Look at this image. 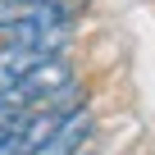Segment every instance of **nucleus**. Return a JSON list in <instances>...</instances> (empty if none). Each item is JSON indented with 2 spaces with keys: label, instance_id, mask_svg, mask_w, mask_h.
I'll return each instance as SVG.
<instances>
[{
  "label": "nucleus",
  "instance_id": "nucleus-1",
  "mask_svg": "<svg viewBox=\"0 0 155 155\" xmlns=\"http://www.w3.org/2000/svg\"><path fill=\"white\" fill-rule=\"evenodd\" d=\"M73 82V64L64 59V55H50V59H41L23 82L9 91V96H0V101H14V105H32V101H46V96H55L59 87H68Z\"/></svg>",
  "mask_w": 155,
  "mask_h": 155
},
{
  "label": "nucleus",
  "instance_id": "nucleus-2",
  "mask_svg": "<svg viewBox=\"0 0 155 155\" xmlns=\"http://www.w3.org/2000/svg\"><path fill=\"white\" fill-rule=\"evenodd\" d=\"M59 123H64V114H55V110L28 114V123H23V132H18V146H23V155H41V150L55 141Z\"/></svg>",
  "mask_w": 155,
  "mask_h": 155
},
{
  "label": "nucleus",
  "instance_id": "nucleus-3",
  "mask_svg": "<svg viewBox=\"0 0 155 155\" xmlns=\"http://www.w3.org/2000/svg\"><path fill=\"white\" fill-rule=\"evenodd\" d=\"M82 101H87V87H73V82H68V87H59L55 96H46V110H55V114L68 119V114H82Z\"/></svg>",
  "mask_w": 155,
  "mask_h": 155
},
{
  "label": "nucleus",
  "instance_id": "nucleus-4",
  "mask_svg": "<svg viewBox=\"0 0 155 155\" xmlns=\"http://www.w3.org/2000/svg\"><path fill=\"white\" fill-rule=\"evenodd\" d=\"M28 123V110L14 105V101H0V137H18Z\"/></svg>",
  "mask_w": 155,
  "mask_h": 155
},
{
  "label": "nucleus",
  "instance_id": "nucleus-5",
  "mask_svg": "<svg viewBox=\"0 0 155 155\" xmlns=\"http://www.w3.org/2000/svg\"><path fill=\"white\" fill-rule=\"evenodd\" d=\"M18 18H23V5H18V0H0V32L14 28Z\"/></svg>",
  "mask_w": 155,
  "mask_h": 155
}]
</instances>
